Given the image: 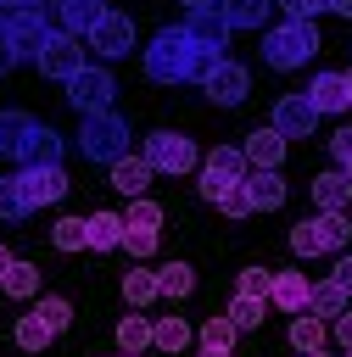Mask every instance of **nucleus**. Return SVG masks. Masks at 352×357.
Wrapping results in <instances>:
<instances>
[{"mask_svg": "<svg viewBox=\"0 0 352 357\" xmlns=\"http://www.w3.org/2000/svg\"><path fill=\"white\" fill-rule=\"evenodd\" d=\"M330 279H335V284H341V290H346V296H352V257H341V262H335V273H330Z\"/></svg>", "mask_w": 352, "mask_h": 357, "instance_id": "obj_47", "label": "nucleus"}, {"mask_svg": "<svg viewBox=\"0 0 352 357\" xmlns=\"http://www.w3.org/2000/svg\"><path fill=\"white\" fill-rule=\"evenodd\" d=\"M151 346H156V351H173V357H179V351L190 346V324H184L179 312L156 318V324H151Z\"/></svg>", "mask_w": 352, "mask_h": 357, "instance_id": "obj_27", "label": "nucleus"}, {"mask_svg": "<svg viewBox=\"0 0 352 357\" xmlns=\"http://www.w3.org/2000/svg\"><path fill=\"white\" fill-rule=\"evenodd\" d=\"M201 89H207L212 106H240V100L251 95V73H246L235 56H223V61H212V67L201 73Z\"/></svg>", "mask_w": 352, "mask_h": 357, "instance_id": "obj_9", "label": "nucleus"}, {"mask_svg": "<svg viewBox=\"0 0 352 357\" xmlns=\"http://www.w3.org/2000/svg\"><path fill=\"white\" fill-rule=\"evenodd\" d=\"M28 128H34V117H28V112H17V106H11V112H0V156H17V145H22V134H28Z\"/></svg>", "mask_w": 352, "mask_h": 357, "instance_id": "obj_36", "label": "nucleus"}, {"mask_svg": "<svg viewBox=\"0 0 352 357\" xmlns=\"http://www.w3.org/2000/svg\"><path fill=\"white\" fill-rule=\"evenodd\" d=\"M6 268H11V251H6V245H0V273H6Z\"/></svg>", "mask_w": 352, "mask_h": 357, "instance_id": "obj_52", "label": "nucleus"}, {"mask_svg": "<svg viewBox=\"0 0 352 357\" xmlns=\"http://www.w3.org/2000/svg\"><path fill=\"white\" fill-rule=\"evenodd\" d=\"M318 28L313 22H302V17H285V22H274V28H263V61L268 67H279V73H291V67H307L313 56H318Z\"/></svg>", "mask_w": 352, "mask_h": 357, "instance_id": "obj_2", "label": "nucleus"}, {"mask_svg": "<svg viewBox=\"0 0 352 357\" xmlns=\"http://www.w3.org/2000/svg\"><path fill=\"white\" fill-rule=\"evenodd\" d=\"M291 251H296V257H318V251H324V240H318V223H313V218H302V223L291 229Z\"/></svg>", "mask_w": 352, "mask_h": 357, "instance_id": "obj_39", "label": "nucleus"}, {"mask_svg": "<svg viewBox=\"0 0 352 357\" xmlns=\"http://www.w3.org/2000/svg\"><path fill=\"white\" fill-rule=\"evenodd\" d=\"M34 212H28V201H22V190H17V173H6L0 178V223H28Z\"/></svg>", "mask_w": 352, "mask_h": 357, "instance_id": "obj_37", "label": "nucleus"}, {"mask_svg": "<svg viewBox=\"0 0 352 357\" xmlns=\"http://www.w3.org/2000/svg\"><path fill=\"white\" fill-rule=\"evenodd\" d=\"M324 340H330V324L324 318H313V312H296L291 318V346L307 357V351H324Z\"/></svg>", "mask_w": 352, "mask_h": 357, "instance_id": "obj_25", "label": "nucleus"}, {"mask_svg": "<svg viewBox=\"0 0 352 357\" xmlns=\"http://www.w3.org/2000/svg\"><path fill=\"white\" fill-rule=\"evenodd\" d=\"M117 357H140V351H117Z\"/></svg>", "mask_w": 352, "mask_h": 357, "instance_id": "obj_55", "label": "nucleus"}, {"mask_svg": "<svg viewBox=\"0 0 352 357\" xmlns=\"http://www.w3.org/2000/svg\"><path fill=\"white\" fill-rule=\"evenodd\" d=\"M17 67V50H11V39H6V28H0V73H11Z\"/></svg>", "mask_w": 352, "mask_h": 357, "instance_id": "obj_48", "label": "nucleus"}, {"mask_svg": "<svg viewBox=\"0 0 352 357\" xmlns=\"http://www.w3.org/2000/svg\"><path fill=\"white\" fill-rule=\"evenodd\" d=\"M268 123H274L285 139H307V134L318 128V112H313V100H307V95H279Z\"/></svg>", "mask_w": 352, "mask_h": 357, "instance_id": "obj_14", "label": "nucleus"}, {"mask_svg": "<svg viewBox=\"0 0 352 357\" xmlns=\"http://www.w3.org/2000/svg\"><path fill=\"white\" fill-rule=\"evenodd\" d=\"M330 329H335V340H341V351H352V307H346V312H341V318H335Z\"/></svg>", "mask_w": 352, "mask_h": 357, "instance_id": "obj_46", "label": "nucleus"}, {"mask_svg": "<svg viewBox=\"0 0 352 357\" xmlns=\"http://www.w3.org/2000/svg\"><path fill=\"white\" fill-rule=\"evenodd\" d=\"M201 357H235V351H207V346H201Z\"/></svg>", "mask_w": 352, "mask_h": 357, "instance_id": "obj_53", "label": "nucleus"}, {"mask_svg": "<svg viewBox=\"0 0 352 357\" xmlns=\"http://www.w3.org/2000/svg\"><path fill=\"white\" fill-rule=\"evenodd\" d=\"M50 240H56V251H84V218H61L50 229Z\"/></svg>", "mask_w": 352, "mask_h": 357, "instance_id": "obj_40", "label": "nucleus"}, {"mask_svg": "<svg viewBox=\"0 0 352 357\" xmlns=\"http://www.w3.org/2000/svg\"><path fill=\"white\" fill-rule=\"evenodd\" d=\"M341 357H352V351H341Z\"/></svg>", "mask_w": 352, "mask_h": 357, "instance_id": "obj_56", "label": "nucleus"}, {"mask_svg": "<svg viewBox=\"0 0 352 357\" xmlns=\"http://www.w3.org/2000/svg\"><path fill=\"white\" fill-rule=\"evenodd\" d=\"M156 290L173 296V301L190 296V290H196V268H190V262H162V268H156Z\"/></svg>", "mask_w": 352, "mask_h": 357, "instance_id": "obj_30", "label": "nucleus"}, {"mask_svg": "<svg viewBox=\"0 0 352 357\" xmlns=\"http://www.w3.org/2000/svg\"><path fill=\"white\" fill-rule=\"evenodd\" d=\"M201 178H196V190L207 195V201H223L246 173H251V162H246V151L240 145H212L207 156H201V167H196Z\"/></svg>", "mask_w": 352, "mask_h": 357, "instance_id": "obj_4", "label": "nucleus"}, {"mask_svg": "<svg viewBox=\"0 0 352 357\" xmlns=\"http://www.w3.org/2000/svg\"><path fill=\"white\" fill-rule=\"evenodd\" d=\"M313 223H318V240H324V251H341V245L352 240V218H346V212H318Z\"/></svg>", "mask_w": 352, "mask_h": 357, "instance_id": "obj_33", "label": "nucleus"}, {"mask_svg": "<svg viewBox=\"0 0 352 357\" xmlns=\"http://www.w3.org/2000/svg\"><path fill=\"white\" fill-rule=\"evenodd\" d=\"M218 212H223V218H251V195H246V178H240V184H235V190L218 201Z\"/></svg>", "mask_w": 352, "mask_h": 357, "instance_id": "obj_42", "label": "nucleus"}, {"mask_svg": "<svg viewBox=\"0 0 352 357\" xmlns=\"http://www.w3.org/2000/svg\"><path fill=\"white\" fill-rule=\"evenodd\" d=\"M346 307H352V296H346L335 279H318V284L307 290V312H313V318H324V324H335Z\"/></svg>", "mask_w": 352, "mask_h": 357, "instance_id": "obj_23", "label": "nucleus"}, {"mask_svg": "<svg viewBox=\"0 0 352 357\" xmlns=\"http://www.w3.org/2000/svg\"><path fill=\"white\" fill-rule=\"evenodd\" d=\"M330 156H335V162H341V156H352V123L330 134Z\"/></svg>", "mask_w": 352, "mask_h": 357, "instance_id": "obj_45", "label": "nucleus"}, {"mask_svg": "<svg viewBox=\"0 0 352 357\" xmlns=\"http://www.w3.org/2000/svg\"><path fill=\"white\" fill-rule=\"evenodd\" d=\"M0 290H6L11 301H28V296H39V262H22V257H11V268L0 273Z\"/></svg>", "mask_w": 352, "mask_h": 357, "instance_id": "obj_24", "label": "nucleus"}, {"mask_svg": "<svg viewBox=\"0 0 352 357\" xmlns=\"http://www.w3.org/2000/svg\"><path fill=\"white\" fill-rule=\"evenodd\" d=\"M34 312H39V318H45L56 335L73 324V301H67V296H39V307H34Z\"/></svg>", "mask_w": 352, "mask_h": 357, "instance_id": "obj_38", "label": "nucleus"}, {"mask_svg": "<svg viewBox=\"0 0 352 357\" xmlns=\"http://www.w3.org/2000/svg\"><path fill=\"white\" fill-rule=\"evenodd\" d=\"M11 335H17V346H22V351H28V357H39V351H45V346H50V340H56V329H50V324H45V318H39V312H22V318H17V329H11Z\"/></svg>", "mask_w": 352, "mask_h": 357, "instance_id": "obj_26", "label": "nucleus"}, {"mask_svg": "<svg viewBox=\"0 0 352 357\" xmlns=\"http://www.w3.org/2000/svg\"><path fill=\"white\" fill-rule=\"evenodd\" d=\"M263 318H268V301H263V296H240V290H235V301H229V324H235V329H257Z\"/></svg>", "mask_w": 352, "mask_h": 357, "instance_id": "obj_34", "label": "nucleus"}, {"mask_svg": "<svg viewBox=\"0 0 352 357\" xmlns=\"http://www.w3.org/2000/svg\"><path fill=\"white\" fill-rule=\"evenodd\" d=\"M274 0H223V22L229 28H268Z\"/></svg>", "mask_w": 352, "mask_h": 357, "instance_id": "obj_28", "label": "nucleus"}, {"mask_svg": "<svg viewBox=\"0 0 352 357\" xmlns=\"http://www.w3.org/2000/svg\"><path fill=\"white\" fill-rule=\"evenodd\" d=\"M307 100H313L318 117H324V112H346V106H352V84H346V73H318V78L307 84Z\"/></svg>", "mask_w": 352, "mask_h": 357, "instance_id": "obj_17", "label": "nucleus"}, {"mask_svg": "<svg viewBox=\"0 0 352 357\" xmlns=\"http://www.w3.org/2000/svg\"><path fill=\"white\" fill-rule=\"evenodd\" d=\"M285 17H302V22H313L318 11H330V0H274Z\"/></svg>", "mask_w": 352, "mask_h": 357, "instance_id": "obj_43", "label": "nucleus"}, {"mask_svg": "<svg viewBox=\"0 0 352 357\" xmlns=\"http://www.w3.org/2000/svg\"><path fill=\"white\" fill-rule=\"evenodd\" d=\"M285 145H291V139H285L274 123H268V128H251V134L240 139V151H246L251 167H279V162H285Z\"/></svg>", "mask_w": 352, "mask_h": 357, "instance_id": "obj_18", "label": "nucleus"}, {"mask_svg": "<svg viewBox=\"0 0 352 357\" xmlns=\"http://www.w3.org/2000/svg\"><path fill=\"white\" fill-rule=\"evenodd\" d=\"M67 100L78 106V117H84V112H112V100H117V84H112V73H106V67L84 61V67L67 78Z\"/></svg>", "mask_w": 352, "mask_h": 357, "instance_id": "obj_8", "label": "nucleus"}, {"mask_svg": "<svg viewBox=\"0 0 352 357\" xmlns=\"http://www.w3.org/2000/svg\"><path fill=\"white\" fill-rule=\"evenodd\" d=\"M123 245H129V257H156V234H145V229H123Z\"/></svg>", "mask_w": 352, "mask_h": 357, "instance_id": "obj_44", "label": "nucleus"}, {"mask_svg": "<svg viewBox=\"0 0 352 357\" xmlns=\"http://www.w3.org/2000/svg\"><path fill=\"white\" fill-rule=\"evenodd\" d=\"M162 223H168V212H162L151 195H134V201H129V212H123V229H145V234H162Z\"/></svg>", "mask_w": 352, "mask_h": 357, "instance_id": "obj_29", "label": "nucleus"}, {"mask_svg": "<svg viewBox=\"0 0 352 357\" xmlns=\"http://www.w3.org/2000/svg\"><path fill=\"white\" fill-rule=\"evenodd\" d=\"M151 346V318L145 312H123L117 318V351H145Z\"/></svg>", "mask_w": 352, "mask_h": 357, "instance_id": "obj_32", "label": "nucleus"}, {"mask_svg": "<svg viewBox=\"0 0 352 357\" xmlns=\"http://www.w3.org/2000/svg\"><path fill=\"white\" fill-rule=\"evenodd\" d=\"M156 173H196L201 167V151H196V139L190 134H179V128H156V134H145V151H140Z\"/></svg>", "mask_w": 352, "mask_h": 357, "instance_id": "obj_6", "label": "nucleus"}, {"mask_svg": "<svg viewBox=\"0 0 352 357\" xmlns=\"http://www.w3.org/2000/svg\"><path fill=\"white\" fill-rule=\"evenodd\" d=\"M17 190H22L28 212L56 206V201L67 195V173H61V167H17Z\"/></svg>", "mask_w": 352, "mask_h": 357, "instance_id": "obj_12", "label": "nucleus"}, {"mask_svg": "<svg viewBox=\"0 0 352 357\" xmlns=\"http://www.w3.org/2000/svg\"><path fill=\"white\" fill-rule=\"evenodd\" d=\"M106 11H112L106 0H45L50 28H56V33H73V39H84V33H89Z\"/></svg>", "mask_w": 352, "mask_h": 357, "instance_id": "obj_10", "label": "nucleus"}, {"mask_svg": "<svg viewBox=\"0 0 352 357\" xmlns=\"http://www.w3.org/2000/svg\"><path fill=\"white\" fill-rule=\"evenodd\" d=\"M184 33L196 39V56H201V67H212V61H223L229 56V22H223V6H212V11H190L184 17Z\"/></svg>", "mask_w": 352, "mask_h": 357, "instance_id": "obj_7", "label": "nucleus"}, {"mask_svg": "<svg viewBox=\"0 0 352 357\" xmlns=\"http://www.w3.org/2000/svg\"><path fill=\"white\" fill-rule=\"evenodd\" d=\"M0 11H45V0H0Z\"/></svg>", "mask_w": 352, "mask_h": 357, "instance_id": "obj_49", "label": "nucleus"}, {"mask_svg": "<svg viewBox=\"0 0 352 357\" xmlns=\"http://www.w3.org/2000/svg\"><path fill=\"white\" fill-rule=\"evenodd\" d=\"M201 56H196V39L184 28H162L151 45H145V78L151 84H190L201 78Z\"/></svg>", "mask_w": 352, "mask_h": 357, "instance_id": "obj_1", "label": "nucleus"}, {"mask_svg": "<svg viewBox=\"0 0 352 357\" xmlns=\"http://www.w3.org/2000/svg\"><path fill=\"white\" fill-rule=\"evenodd\" d=\"M341 173H346V178H352V156H341Z\"/></svg>", "mask_w": 352, "mask_h": 357, "instance_id": "obj_54", "label": "nucleus"}, {"mask_svg": "<svg viewBox=\"0 0 352 357\" xmlns=\"http://www.w3.org/2000/svg\"><path fill=\"white\" fill-rule=\"evenodd\" d=\"M0 28H6L11 50H17V67H22V61H34V67H39L45 45L56 39V28H50V17H45V11H0Z\"/></svg>", "mask_w": 352, "mask_h": 357, "instance_id": "obj_5", "label": "nucleus"}, {"mask_svg": "<svg viewBox=\"0 0 352 357\" xmlns=\"http://www.w3.org/2000/svg\"><path fill=\"white\" fill-rule=\"evenodd\" d=\"M78 156L84 162H117L129 156V117L117 112H84V128H78Z\"/></svg>", "mask_w": 352, "mask_h": 357, "instance_id": "obj_3", "label": "nucleus"}, {"mask_svg": "<svg viewBox=\"0 0 352 357\" xmlns=\"http://www.w3.org/2000/svg\"><path fill=\"white\" fill-rule=\"evenodd\" d=\"M123 296H129V307H151L162 290H156V268H129L123 273Z\"/></svg>", "mask_w": 352, "mask_h": 357, "instance_id": "obj_31", "label": "nucleus"}, {"mask_svg": "<svg viewBox=\"0 0 352 357\" xmlns=\"http://www.w3.org/2000/svg\"><path fill=\"white\" fill-rule=\"evenodd\" d=\"M11 162H17V167H61V134L34 117V128L22 134V145H17Z\"/></svg>", "mask_w": 352, "mask_h": 357, "instance_id": "obj_13", "label": "nucleus"}, {"mask_svg": "<svg viewBox=\"0 0 352 357\" xmlns=\"http://www.w3.org/2000/svg\"><path fill=\"white\" fill-rule=\"evenodd\" d=\"M246 195H251V212L285 206V178H279V167H251V173H246Z\"/></svg>", "mask_w": 352, "mask_h": 357, "instance_id": "obj_20", "label": "nucleus"}, {"mask_svg": "<svg viewBox=\"0 0 352 357\" xmlns=\"http://www.w3.org/2000/svg\"><path fill=\"white\" fill-rule=\"evenodd\" d=\"M78 67H84V45H78L73 33H56V39L45 45V56H39V73H45V78H61V84H67Z\"/></svg>", "mask_w": 352, "mask_h": 357, "instance_id": "obj_15", "label": "nucleus"}, {"mask_svg": "<svg viewBox=\"0 0 352 357\" xmlns=\"http://www.w3.org/2000/svg\"><path fill=\"white\" fill-rule=\"evenodd\" d=\"M84 39H89V50H95L101 61H123V56L134 50V22H129L123 11H106Z\"/></svg>", "mask_w": 352, "mask_h": 357, "instance_id": "obj_11", "label": "nucleus"}, {"mask_svg": "<svg viewBox=\"0 0 352 357\" xmlns=\"http://www.w3.org/2000/svg\"><path fill=\"white\" fill-rule=\"evenodd\" d=\"M268 284H274V268H240V279H235L240 296H263V301H268Z\"/></svg>", "mask_w": 352, "mask_h": 357, "instance_id": "obj_41", "label": "nucleus"}, {"mask_svg": "<svg viewBox=\"0 0 352 357\" xmlns=\"http://www.w3.org/2000/svg\"><path fill=\"white\" fill-rule=\"evenodd\" d=\"M184 11H212V6H223V0H179Z\"/></svg>", "mask_w": 352, "mask_h": 357, "instance_id": "obj_50", "label": "nucleus"}, {"mask_svg": "<svg viewBox=\"0 0 352 357\" xmlns=\"http://www.w3.org/2000/svg\"><path fill=\"white\" fill-rule=\"evenodd\" d=\"M84 245L89 251H117L123 245V212H89L84 218Z\"/></svg>", "mask_w": 352, "mask_h": 357, "instance_id": "obj_22", "label": "nucleus"}, {"mask_svg": "<svg viewBox=\"0 0 352 357\" xmlns=\"http://www.w3.org/2000/svg\"><path fill=\"white\" fill-rule=\"evenodd\" d=\"M235 335H240V329L229 324V312H212V318L201 324V346H207V351H235Z\"/></svg>", "mask_w": 352, "mask_h": 357, "instance_id": "obj_35", "label": "nucleus"}, {"mask_svg": "<svg viewBox=\"0 0 352 357\" xmlns=\"http://www.w3.org/2000/svg\"><path fill=\"white\" fill-rule=\"evenodd\" d=\"M307 273L302 268H279L274 273V284H268V307H279V312H307Z\"/></svg>", "mask_w": 352, "mask_h": 357, "instance_id": "obj_16", "label": "nucleus"}, {"mask_svg": "<svg viewBox=\"0 0 352 357\" xmlns=\"http://www.w3.org/2000/svg\"><path fill=\"white\" fill-rule=\"evenodd\" d=\"M151 178H156V167H151L145 156H117V162H112V190H117V195H129V201H134V195H145V190H151Z\"/></svg>", "mask_w": 352, "mask_h": 357, "instance_id": "obj_19", "label": "nucleus"}, {"mask_svg": "<svg viewBox=\"0 0 352 357\" xmlns=\"http://www.w3.org/2000/svg\"><path fill=\"white\" fill-rule=\"evenodd\" d=\"M313 206L318 212H346V201H352V178L335 167V173H313Z\"/></svg>", "mask_w": 352, "mask_h": 357, "instance_id": "obj_21", "label": "nucleus"}, {"mask_svg": "<svg viewBox=\"0 0 352 357\" xmlns=\"http://www.w3.org/2000/svg\"><path fill=\"white\" fill-rule=\"evenodd\" d=\"M330 11H341V17H352V0H330Z\"/></svg>", "mask_w": 352, "mask_h": 357, "instance_id": "obj_51", "label": "nucleus"}]
</instances>
